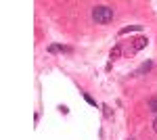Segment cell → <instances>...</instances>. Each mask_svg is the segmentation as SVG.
<instances>
[{
	"label": "cell",
	"instance_id": "1",
	"mask_svg": "<svg viewBox=\"0 0 157 140\" xmlns=\"http://www.w3.org/2000/svg\"><path fill=\"white\" fill-rule=\"evenodd\" d=\"M113 9H109V6H105V4H98V6H94L92 9V21H97L98 25H107L113 21Z\"/></svg>",
	"mask_w": 157,
	"mask_h": 140
},
{
	"label": "cell",
	"instance_id": "2",
	"mask_svg": "<svg viewBox=\"0 0 157 140\" xmlns=\"http://www.w3.org/2000/svg\"><path fill=\"white\" fill-rule=\"evenodd\" d=\"M147 109H149L151 113H157V96H151V98L147 100Z\"/></svg>",
	"mask_w": 157,
	"mask_h": 140
},
{
	"label": "cell",
	"instance_id": "3",
	"mask_svg": "<svg viewBox=\"0 0 157 140\" xmlns=\"http://www.w3.org/2000/svg\"><path fill=\"white\" fill-rule=\"evenodd\" d=\"M147 42H149L147 38H136V40H134V52H136V50H140V48H145Z\"/></svg>",
	"mask_w": 157,
	"mask_h": 140
},
{
	"label": "cell",
	"instance_id": "4",
	"mask_svg": "<svg viewBox=\"0 0 157 140\" xmlns=\"http://www.w3.org/2000/svg\"><path fill=\"white\" fill-rule=\"evenodd\" d=\"M120 55H121V46H120V44L111 48V59H120Z\"/></svg>",
	"mask_w": 157,
	"mask_h": 140
},
{
	"label": "cell",
	"instance_id": "5",
	"mask_svg": "<svg viewBox=\"0 0 157 140\" xmlns=\"http://www.w3.org/2000/svg\"><path fill=\"white\" fill-rule=\"evenodd\" d=\"M138 29H140V25H130V27H124L120 34L124 36V34H128V32H138Z\"/></svg>",
	"mask_w": 157,
	"mask_h": 140
},
{
	"label": "cell",
	"instance_id": "6",
	"mask_svg": "<svg viewBox=\"0 0 157 140\" xmlns=\"http://www.w3.org/2000/svg\"><path fill=\"white\" fill-rule=\"evenodd\" d=\"M151 67H153V63H151V61H147L145 65L140 67V73H147V71H151Z\"/></svg>",
	"mask_w": 157,
	"mask_h": 140
},
{
	"label": "cell",
	"instance_id": "7",
	"mask_svg": "<svg viewBox=\"0 0 157 140\" xmlns=\"http://www.w3.org/2000/svg\"><path fill=\"white\" fill-rule=\"evenodd\" d=\"M59 50H63V46H57V44H52V46H48V52H59Z\"/></svg>",
	"mask_w": 157,
	"mask_h": 140
},
{
	"label": "cell",
	"instance_id": "8",
	"mask_svg": "<svg viewBox=\"0 0 157 140\" xmlns=\"http://www.w3.org/2000/svg\"><path fill=\"white\" fill-rule=\"evenodd\" d=\"M84 98H86V100H88V103H90V105H97V100H94V98H90L88 94H84Z\"/></svg>",
	"mask_w": 157,
	"mask_h": 140
},
{
	"label": "cell",
	"instance_id": "9",
	"mask_svg": "<svg viewBox=\"0 0 157 140\" xmlns=\"http://www.w3.org/2000/svg\"><path fill=\"white\" fill-rule=\"evenodd\" d=\"M153 130H155V132H157V117H155V119H153Z\"/></svg>",
	"mask_w": 157,
	"mask_h": 140
},
{
	"label": "cell",
	"instance_id": "10",
	"mask_svg": "<svg viewBox=\"0 0 157 140\" xmlns=\"http://www.w3.org/2000/svg\"><path fill=\"white\" fill-rule=\"evenodd\" d=\"M128 140H136V138H128Z\"/></svg>",
	"mask_w": 157,
	"mask_h": 140
}]
</instances>
